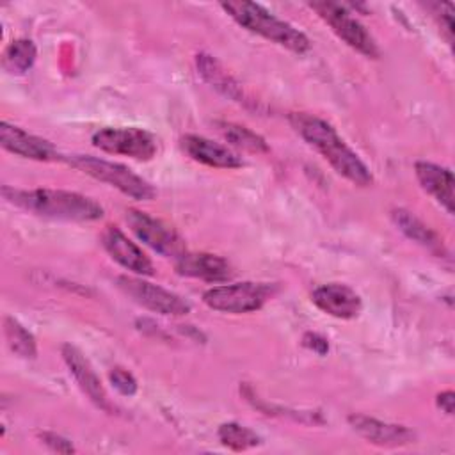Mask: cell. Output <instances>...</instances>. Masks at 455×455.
<instances>
[{"mask_svg":"<svg viewBox=\"0 0 455 455\" xmlns=\"http://www.w3.org/2000/svg\"><path fill=\"white\" fill-rule=\"evenodd\" d=\"M290 124L306 140V144L318 151L322 158L339 176L357 187H370L373 183V174L370 167L338 135L336 128L331 123L315 114L293 112L290 116Z\"/></svg>","mask_w":455,"mask_h":455,"instance_id":"1","label":"cell"},{"mask_svg":"<svg viewBox=\"0 0 455 455\" xmlns=\"http://www.w3.org/2000/svg\"><path fill=\"white\" fill-rule=\"evenodd\" d=\"M7 203L37 217L66 222H94L105 213L103 206L89 196L62 188H14L2 187Z\"/></svg>","mask_w":455,"mask_h":455,"instance_id":"2","label":"cell"},{"mask_svg":"<svg viewBox=\"0 0 455 455\" xmlns=\"http://www.w3.org/2000/svg\"><path fill=\"white\" fill-rule=\"evenodd\" d=\"M220 7L245 30L272 41L293 53H306L311 48L309 37L291 23L277 18L254 2H224Z\"/></svg>","mask_w":455,"mask_h":455,"instance_id":"3","label":"cell"},{"mask_svg":"<svg viewBox=\"0 0 455 455\" xmlns=\"http://www.w3.org/2000/svg\"><path fill=\"white\" fill-rule=\"evenodd\" d=\"M62 160L68 162L71 167L82 171L84 174L117 188L130 199L151 201L156 196V190L149 181H146L142 176L135 174L123 164L91 155H68L62 156Z\"/></svg>","mask_w":455,"mask_h":455,"instance_id":"4","label":"cell"},{"mask_svg":"<svg viewBox=\"0 0 455 455\" xmlns=\"http://www.w3.org/2000/svg\"><path fill=\"white\" fill-rule=\"evenodd\" d=\"M309 7L331 27V30L350 48L368 59H379L380 48L370 30L352 16L345 4L338 2H309Z\"/></svg>","mask_w":455,"mask_h":455,"instance_id":"5","label":"cell"},{"mask_svg":"<svg viewBox=\"0 0 455 455\" xmlns=\"http://www.w3.org/2000/svg\"><path fill=\"white\" fill-rule=\"evenodd\" d=\"M275 286L268 283H231L208 288L203 293V302L220 313L243 315L261 309L270 297H274Z\"/></svg>","mask_w":455,"mask_h":455,"instance_id":"6","label":"cell"},{"mask_svg":"<svg viewBox=\"0 0 455 455\" xmlns=\"http://www.w3.org/2000/svg\"><path fill=\"white\" fill-rule=\"evenodd\" d=\"M117 283V288L128 295L133 302H137L139 306L153 311V313H158V315H167V316H183L187 313H190L192 309V304L164 288V286H158V284H153L146 279H142L140 275L139 277H133V275H119L116 279Z\"/></svg>","mask_w":455,"mask_h":455,"instance_id":"7","label":"cell"},{"mask_svg":"<svg viewBox=\"0 0 455 455\" xmlns=\"http://www.w3.org/2000/svg\"><path fill=\"white\" fill-rule=\"evenodd\" d=\"M91 142L94 148L110 153V155H124L133 160L148 162L151 160L156 151V139L153 133L135 126H123V128H100L92 133Z\"/></svg>","mask_w":455,"mask_h":455,"instance_id":"8","label":"cell"},{"mask_svg":"<svg viewBox=\"0 0 455 455\" xmlns=\"http://www.w3.org/2000/svg\"><path fill=\"white\" fill-rule=\"evenodd\" d=\"M126 222L132 233L151 251L158 252L164 258L178 259L187 252L185 240L165 222L151 217L140 210H126Z\"/></svg>","mask_w":455,"mask_h":455,"instance_id":"9","label":"cell"},{"mask_svg":"<svg viewBox=\"0 0 455 455\" xmlns=\"http://www.w3.org/2000/svg\"><path fill=\"white\" fill-rule=\"evenodd\" d=\"M60 355L69 370V373L75 377L76 384L80 386V389L84 391V395H87V398L101 411L112 414L116 412L114 403L108 400V395L100 380V377L96 375L92 364L89 363V359L73 345L64 343L60 347Z\"/></svg>","mask_w":455,"mask_h":455,"instance_id":"10","label":"cell"},{"mask_svg":"<svg viewBox=\"0 0 455 455\" xmlns=\"http://www.w3.org/2000/svg\"><path fill=\"white\" fill-rule=\"evenodd\" d=\"M0 144L4 149L21 158L37 162L62 160V155L55 149V146L50 140L37 137L7 121L0 123Z\"/></svg>","mask_w":455,"mask_h":455,"instance_id":"11","label":"cell"},{"mask_svg":"<svg viewBox=\"0 0 455 455\" xmlns=\"http://www.w3.org/2000/svg\"><path fill=\"white\" fill-rule=\"evenodd\" d=\"M347 419L354 432H357L363 439H366L375 446H386V448L405 446L409 443H414V437H416L414 432L405 425L382 421L368 414L354 412Z\"/></svg>","mask_w":455,"mask_h":455,"instance_id":"12","label":"cell"},{"mask_svg":"<svg viewBox=\"0 0 455 455\" xmlns=\"http://www.w3.org/2000/svg\"><path fill=\"white\" fill-rule=\"evenodd\" d=\"M101 243L114 261H117L123 268L133 272L135 275L144 277L155 274L153 261L119 228L107 226L101 235Z\"/></svg>","mask_w":455,"mask_h":455,"instance_id":"13","label":"cell"},{"mask_svg":"<svg viewBox=\"0 0 455 455\" xmlns=\"http://www.w3.org/2000/svg\"><path fill=\"white\" fill-rule=\"evenodd\" d=\"M311 300L320 311L339 320H352L363 309L359 293L343 283H327L315 288Z\"/></svg>","mask_w":455,"mask_h":455,"instance_id":"14","label":"cell"},{"mask_svg":"<svg viewBox=\"0 0 455 455\" xmlns=\"http://www.w3.org/2000/svg\"><path fill=\"white\" fill-rule=\"evenodd\" d=\"M180 146L188 158L208 167L238 169L243 165V160L233 149L203 135L187 133L180 139Z\"/></svg>","mask_w":455,"mask_h":455,"instance_id":"15","label":"cell"},{"mask_svg":"<svg viewBox=\"0 0 455 455\" xmlns=\"http://www.w3.org/2000/svg\"><path fill=\"white\" fill-rule=\"evenodd\" d=\"M174 268L180 275L201 279L206 283H224L233 277V268L228 259L212 252H185L174 259Z\"/></svg>","mask_w":455,"mask_h":455,"instance_id":"16","label":"cell"},{"mask_svg":"<svg viewBox=\"0 0 455 455\" xmlns=\"http://www.w3.org/2000/svg\"><path fill=\"white\" fill-rule=\"evenodd\" d=\"M414 174L421 188L439 203L446 213L453 215V174L448 167L434 162L418 160L414 164Z\"/></svg>","mask_w":455,"mask_h":455,"instance_id":"17","label":"cell"},{"mask_svg":"<svg viewBox=\"0 0 455 455\" xmlns=\"http://www.w3.org/2000/svg\"><path fill=\"white\" fill-rule=\"evenodd\" d=\"M196 66H197V73L203 76V80L206 84H210L217 92H220L222 96H226L233 101H238L243 105L249 103L242 85L236 82V78L231 73H228L224 69V66L213 55L204 53V52L197 53Z\"/></svg>","mask_w":455,"mask_h":455,"instance_id":"18","label":"cell"},{"mask_svg":"<svg viewBox=\"0 0 455 455\" xmlns=\"http://www.w3.org/2000/svg\"><path fill=\"white\" fill-rule=\"evenodd\" d=\"M391 219L395 222V226L412 242H416L418 245L428 249L430 252L435 254H443L444 247L441 238L437 236V233L434 229H430L423 220H419L412 212L405 210V208H395L391 212Z\"/></svg>","mask_w":455,"mask_h":455,"instance_id":"19","label":"cell"},{"mask_svg":"<svg viewBox=\"0 0 455 455\" xmlns=\"http://www.w3.org/2000/svg\"><path fill=\"white\" fill-rule=\"evenodd\" d=\"M217 130L220 132V135L224 137L226 142L233 144L235 148L251 151V153H267L268 151V144L267 140L252 132L251 128L243 126V124H236V123H229V121H217Z\"/></svg>","mask_w":455,"mask_h":455,"instance_id":"20","label":"cell"},{"mask_svg":"<svg viewBox=\"0 0 455 455\" xmlns=\"http://www.w3.org/2000/svg\"><path fill=\"white\" fill-rule=\"evenodd\" d=\"M5 341L12 354L23 359H34L37 355V343L34 334L12 316L4 318Z\"/></svg>","mask_w":455,"mask_h":455,"instance_id":"21","label":"cell"},{"mask_svg":"<svg viewBox=\"0 0 455 455\" xmlns=\"http://www.w3.org/2000/svg\"><path fill=\"white\" fill-rule=\"evenodd\" d=\"M37 57V48L30 39H16L12 41L2 57L4 68L12 75L27 73Z\"/></svg>","mask_w":455,"mask_h":455,"instance_id":"22","label":"cell"},{"mask_svg":"<svg viewBox=\"0 0 455 455\" xmlns=\"http://www.w3.org/2000/svg\"><path fill=\"white\" fill-rule=\"evenodd\" d=\"M217 437L222 446L233 451H245L261 444V437L252 428L240 425L236 421L222 423L217 430Z\"/></svg>","mask_w":455,"mask_h":455,"instance_id":"23","label":"cell"},{"mask_svg":"<svg viewBox=\"0 0 455 455\" xmlns=\"http://www.w3.org/2000/svg\"><path fill=\"white\" fill-rule=\"evenodd\" d=\"M108 379H110V384L116 391H119L121 395L124 396H133L139 389V384H137V379L123 366H114L110 371H108Z\"/></svg>","mask_w":455,"mask_h":455,"instance_id":"24","label":"cell"},{"mask_svg":"<svg viewBox=\"0 0 455 455\" xmlns=\"http://www.w3.org/2000/svg\"><path fill=\"white\" fill-rule=\"evenodd\" d=\"M430 7L434 9V14L437 16L439 27L444 32L446 41L451 44V41H453V7H451V4H432Z\"/></svg>","mask_w":455,"mask_h":455,"instance_id":"25","label":"cell"},{"mask_svg":"<svg viewBox=\"0 0 455 455\" xmlns=\"http://www.w3.org/2000/svg\"><path fill=\"white\" fill-rule=\"evenodd\" d=\"M39 439L52 451H57V453H75L76 451L73 443L69 439H66L64 435H60V434L39 432Z\"/></svg>","mask_w":455,"mask_h":455,"instance_id":"26","label":"cell"},{"mask_svg":"<svg viewBox=\"0 0 455 455\" xmlns=\"http://www.w3.org/2000/svg\"><path fill=\"white\" fill-rule=\"evenodd\" d=\"M302 345L306 348H309L311 352L318 354V355H325L329 352V341L327 338H323L322 334L318 332H306L302 336Z\"/></svg>","mask_w":455,"mask_h":455,"instance_id":"27","label":"cell"},{"mask_svg":"<svg viewBox=\"0 0 455 455\" xmlns=\"http://www.w3.org/2000/svg\"><path fill=\"white\" fill-rule=\"evenodd\" d=\"M453 402H455V395L453 391H441L437 396H435V405L437 409H441L444 414L451 416L453 414Z\"/></svg>","mask_w":455,"mask_h":455,"instance_id":"28","label":"cell"}]
</instances>
